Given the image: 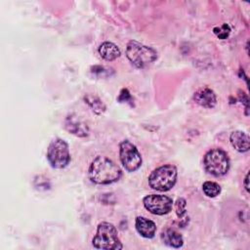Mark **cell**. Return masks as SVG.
I'll list each match as a JSON object with an SVG mask.
<instances>
[{
    "mask_svg": "<svg viewBox=\"0 0 250 250\" xmlns=\"http://www.w3.org/2000/svg\"><path fill=\"white\" fill-rule=\"evenodd\" d=\"M136 229L137 231L146 238H152L156 231V225L151 220L145 217H137L136 219Z\"/></svg>",
    "mask_w": 250,
    "mask_h": 250,
    "instance_id": "7c38bea8",
    "label": "cell"
},
{
    "mask_svg": "<svg viewBox=\"0 0 250 250\" xmlns=\"http://www.w3.org/2000/svg\"><path fill=\"white\" fill-rule=\"evenodd\" d=\"M161 240L162 242L172 248H180L184 244V239L181 233L176 231L173 229H166L161 232Z\"/></svg>",
    "mask_w": 250,
    "mask_h": 250,
    "instance_id": "4fadbf2b",
    "label": "cell"
},
{
    "mask_svg": "<svg viewBox=\"0 0 250 250\" xmlns=\"http://www.w3.org/2000/svg\"><path fill=\"white\" fill-rule=\"evenodd\" d=\"M47 159L51 166L56 169H62L70 162V153L68 145L62 139L52 141L47 149Z\"/></svg>",
    "mask_w": 250,
    "mask_h": 250,
    "instance_id": "8992f818",
    "label": "cell"
},
{
    "mask_svg": "<svg viewBox=\"0 0 250 250\" xmlns=\"http://www.w3.org/2000/svg\"><path fill=\"white\" fill-rule=\"evenodd\" d=\"M193 99L197 104L206 108H212L217 104L216 95L214 91L209 88H202L196 91L194 93Z\"/></svg>",
    "mask_w": 250,
    "mask_h": 250,
    "instance_id": "9c48e42d",
    "label": "cell"
},
{
    "mask_svg": "<svg viewBox=\"0 0 250 250\" xmlns=\"http://www.w3.org/2000/svg\"><path fill=\"white\" fill-rule=\"evenodd\" d=\"M229 141L231 146L239 152H246L250 147V139L249 136L243 131H233L230 134Z\"/></svg>",
    "mask_w": 250,
    "mask_h": 250,
    "instance_id": "8fae6325",
    "label": "cell"
},
{
    "mask_svg": "<svg viewBox=\"0 0 250 250\" xmlns=\"http://www.w3.org/2000/svg\"><path fill=\"white\" fill-rule=\"evenodd\" d=\"M92 243L97 249L117 250L123 247L119 240L116 228L107 222H102L98 225L97 232Z\"/></svg>",
    "mask_w": 250,
    "mask_h": 250,
    "instance_id": "7a4b0ae2",
    "label": "cell"
},
{
    "mask_svg": "<svg viewBox=\"0 0 250 250\" xmlns=\"http://www.w3.org/2000/svg\"><path fill=\"white\" fill-rule=\"evenodd\" d=\"M64 127L69 133L77 137H86L89 134V128L87 124L73 115H69L65 118Z\"/></svg>",
    "mask_w": 250,
    "mask_h": 250,
    "instance_id": "30bf717a",
    "label": "cell"
},
{
    "mask_svg": "<svg viewBox=\"0 0 250 250\" xmlns=\"http://www.w3.org/2000/svg\"><path fill=\"white\" fill-rule=\"evenodd\" d=\"M203 165L209 174L215 177H221L228 173L229 169V159L227 152L222 148H213L205 154Z\"/></svg>",
    "mask_w": 250,
    "mask_h": 250,
    "instance_id": "5b68a950",
    "label": "cell"
},
{
    "mask_svg": "<svg viewBox=\"0 0 250 250\" xmlns=\"http://www.w3.org/2000/svg\"><path fill=\"white\" fill-rule=\"evenodd\" d=\"M119 157L123 167L128 172L137 171L142 165V156L136 146L125 140L119 145Z\"/></svg>",
    "mask_w": 250,
    "mask_h": 250,
    "instance_id": "52a82bcc",
    "label": "cell"
},
{
    "mask_svg": "<svg viewBox=\"0 0 250 250\" xmlns=\"http://www.w3.org/2000/svg\"><path fill=\"white\" fill-rule=\"evenodd\" d=\"M121 175V169L105 156H97L89 167V178L98 185H108L117 182Z\"/></svg>",
    "mask_w": 250,
    "mask_h": 250,
    "instance_id": "6da1fadb",
    "label": "cell"
},
{
    "mask_svg": "<svg viewBox=\"0 0 250 250\" xmlns=\"http://www.w3.org/2000/svg\"><path fill=\"white\" fill-rule=\"evenodd\" d=\"M177 175V168L174 165H162L150 173L148 177V184L153 189L167 191L175 186Z\"/></svg>",
    "mask_w": 250,
    "mask_h": 250,
    "instance_id": "277c9868",
    "label": "cell"
},
{
    "mask_svg": "<svg viewBox=\"0 0 250 250\" xmlns=\"http://www.w3.org/2000/svg\"><path fill=\"white\" fill-rule=\"evenodd\" d=\"M248 182H249V173H247V174H246L245 179H244V182H243V184H244V188H245V189H246V191H247V192H249V185H248Z\"/></svg>",
    "mask_w": 250,
    "mask_h": 250,
    "instance_id": "ffe728a7",
    "label": "cell"
},
{
    "mask_svg": "<svg viewBox=\"0 0 250 250\" xmlns=\"http://www.w3.org/2000/svg\"><path fill=\"white\" fill-rule=\"evenodd\" d=\"M99 53L105 61H113L120 56L119 48L112 42H104L99 47Z\"/></svg>",
    "mask_w": 250,
    "mask_h": 250,
    "instance_id": "5bb4252c",
    "label": "cell"
},
{
    "mask_svg": "<svg viewBox=\"0 0 250 250\" xmlns=\"http://www.w3.org/2000/svg\"><path fill=\"white\" fill-rule=\"evenodd\" d=\"M176 213L179 218H182L186 214V200L184 198H178L176 203Z\"/></svg>",
    "mask_w": 250,
    "mask_h": 250,
    "instance_id": "ac0fdd59",
    "label": "cell"
},
{
    "mask_svg": "<svg viewBox=\"0 0 250 250\" xmlns=\"http://www.w3.org/2000/svg\"><path fill=\"white\" fill-rule=\"evenodd\" d=\"M126 57L136 67L143 68L157 59V52L151 47L131 40L126 47Z\"/></svg>",
    "mask_w": 250,
    "mask_h": 250,
    "instance_id": "3957f363",
    "label": "cell"
},
{
    "mask_svg": "<svg viewBox=\"0 0 250 250\" xmlns=\"http://www.w3.org/2000/svg\"><path fill=\"white\" fill-rule=\"evenodd\" d=\"M84 101L96 114L100 115V114L104 113L106 108L105 104L103 103V101L100 98H98L97 96L87 94L84 96Z\"/></svg>",
    "mask_w": 250,
    "mask_h": 250,
    "instance_id": "9a60e30c",
    "label": "cell"
},
{
    "mask_svg": "<svg viewBox=\"0 0 250 250\" xmlns=\"http://www.w3.org/2000/svg\"><path fill=\"white\" fill-rule=\"evenodd\" d=\"M202 189L205 195L208 197H215L221 192V187L219 184L210 181H207L202 185Z\"/></svg>",
    "mask_w": 250,
    "mask_h": 250,
    "instance_id": "2e32d148",
    "label": "cell"
},
{
    "mask_svg": "<svg viewBox=\"0 0 250 250\" xmlns=\"http://www.w3.org/2000/svg\"><path fill=\"white\" fill-rule=\"evenodd\" d=\"M118 101L119 102H127V103L132 101V97L127 89H122V91L120 92V95L118 97Z\"/></svg>",
    "mask_w": 250,
    "mask_h": 250,
    "instance_id": "d6986e66",
    "label": "cell"
},
{
    "mask_svg": "<svg viewBox=\"0 0 250 250\" xmlns=\"http://www.w3.org/2000/svg\"><path fill=\"white\" fill-rule=\"evenodd\" d=\"M145 208L154 215L168 214L173 207V200L167 195L149 194L143 200Z\"/></svg>",
    "mask_w": 250,
    "mask_h": 250,
    "instance_id": "ba28073f",
    "label": "cell"
},
{
    "mask_svg": "<svg viewBox=\"0 0 250 250\" xmlns=\"http://www.w3.org/2000/svg\"><path fill=\"white\" fill-rule=\"evenodd\" d=\"M213 31H214V33H215L220 39H226V38L229 36V34L230 28H229V26L227 23H225V24H223L221 27H215V28L213 29Z\"/></svg>",
    "mask_w": 250,
    "mask_h": 250,
    "instance_id": "e0dca14e",
    "label": "cell"
}]
</instances>
